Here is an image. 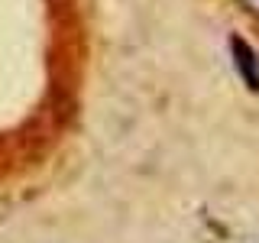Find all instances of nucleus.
I'll return each mask as SVG.
<instances>
[{"mask_svg": "<svg viewBox=\"0 0 259 243\" xmlns=\"http://www.w3.org/2000/svg\"><path fill=\"white\" fill-rule=\"evenodd\" d=\"M230 52H233L237 71H240V78L246 81V88L259 91V59H256V52H253V49H249L246 43H243L240 36H233V39H230Z\"/></svg>", "mask_w": 259, "mask_h": 243, "instance_id": "nucleus-1", "label": "nucleus"}, {"mask_svg": "<svg viewBox=\"0 0 259 243\" xmlns=\"http://www.w3.org/2000/svg\"><path fill=\"white\" fill-rule=\"evenodd\" d=\"M243 7H246V10H253V13H259V0H240Z\"/></svg>", "mask_w": 259, "mask_h": 243, "instance_id": "nucleus-2", "label": "nucleus"}]
</instances>
